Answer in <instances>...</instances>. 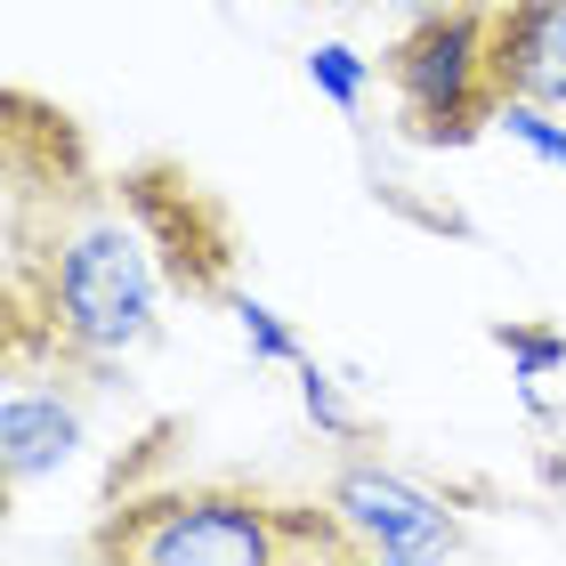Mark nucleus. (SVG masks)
I'll list each match as a JSON object with an SVG mask.
<instances>
[{
    "instance_id": "obj_1",
    "label": "nucleus",
    "mask_w": 566,
    "mask_h": 566,
    "mask_svg": "<svg viewBox=\"0 0 566 566\" xmlns=\"http://www.w3.org/2000/svg\"><path fill=\"white\" fill-rule=\"evenodd\" d=\"M154 227L130 187L97 195L82 170L57 195V211L9 227V365H57L106 380L154 340L163 316V268H154Z\"/></svg>"
},
{
    "instance_id": "obj_2",
    "label": "nucleus",
    "mask_w": 566,
    "mask_h": 566,
    "mask_svg": "<svg viewBox=\"0 0 566 566\" xmlns=\"http://www.w3.org/2000/svg\"><path fill=\"white\" fill-rule=\"evenodd\" d=\"M97 558L130 566H292V558H365L340 510H292L243 485H163L114 502L97 526Z\"/></svg>"
},
{
    "instance_id": "obj_3",
    "label": "nucleus",
    "mask_w": 566,
    "mask_h": 566,
    "mask_svg": "<svg viewBox=\"0 0 566 566\" xmlns=\"http://www.w3.org/2000/svg\"><path fill=\"white\" fill-rule=\"evenodd\" d=\"M389 90L413 146H470L510 106L494 65V0H453V9L405 24L389 49Z\"/></svg>"
},
{
    "instance_id": "obj_4",
    "label": "nucleus",
    "mask_w": 566,
    "mask_h": 566,
    "mask_svg": "<svg viewBox=\"0 0 566 566\" xmlns=\"http://www.w3.org/2000/svg\"><path fill=\"white\" fill-rule=\"evenodd\" d=\"M332 510H340V526L356 534V551L365 558H446L461 551V526L453 510L429 494V485L380 470V461H356V470L332 478Z\"/></svg>"
},
{
    "instance_id": "obj_5",
    "label": "nucleus",
    "mask_w": 566,
    "mask_h": 566,
    "mask_svg": "<svg viewBox=\"0 0 566 566\" xmlns=\"http://www.w3.org/2000/svg\"><path fill=\"white\" fill-rule=\"evenodd\" d=\"M494 65L510 97L566 114V0H494Z\"/></svg>"
},
{
    "instance_id": "obj_6",
    "label": "nucleus",
    "mask_w": 566,
    "mask_h": 566,
    "mask_svg": "<svg viewBox=\"0 0 566 566\" xmlns=\"http://www.w3.org/2000/svg\"><path fill=\"white\" fill-rule=\"evenodd\" d=\"M73 446H82L73 405L57 389H24V380H9V397H0V478H9V485L49 478V470L73 461Z\"/></svg>"
},
{
    "instance_id": "obj_7",
    "label": "nucleus",
    "mask_w": 566,
    "mask_h": 566,
    "mask_svg": "<svg viewBox=\"0 0 566 566\" xmlns=\"http://www.w3.org/2000/svg\"><path fill=\"white\" fill-rule=\"evenodd\" d=\"M307 82H316L340 114H356V106H365V90H373V73H365V57H356V49L316 41V49H307Z\"/></svg>"
},
{
    "instance_id": "obj_8",
    "label": "nucleus",
    "mask_w": 566,
    "mask_h": 566,
    "mask_svg": "<svg viewBox=\"0 0 566 566\" xmlns=\"http://www.w3.org/2000/svg\"><path fill=\"white\" fill-rule=\"evenodd\" d=\"M494 130H510L526 154H543L551 170H566V122H551V106H526V97H510L494 114Z\"/></svg>"
},
{
    "instance_id": "obj_9",
    "label": "nucleus",
    "mask_w": 566,
    "mask_h": 566,
    "mask_svg": "<svg viewBox=\"0 0 566 566\" xmlns=\"http://www.w3.org/2000/svg\"><path fill=\"white\" fill-rule=\"evenodd\" d=\"M300 405H307V421L332 429V437H365V421H356V413H348V397H340V380L316 373L307 356H300Z\"/></svg>"
},
{
    "instance_id": "obj_10",
    "label": "nucleus",
    "mask_w": 566,
    "mask_h": 566,
    "mask_svg": "<svg viewBox=\"0 0 566 566\" xmlns=\"http://www.w3.org/2000/svg\"><path fill=\"white\" fill-rule=\"evenodd\" d=\"M235 324H243V340H251V356H268V365H300V340L283 332V316L268 300H251V292H235Z\"/></svg>"
},
{
    "instance_id": "obj_11",
    "label": "nucleus",
    "mask_w": 566,
    "mask_h": 566,
    "mask_svg": "<svg viewBox=\"0 0 566 566\" xmlns=\"http://www.w3.org/2000/svg\"><path fill=\"white\" fill-rule=\"evenodd\" d=\"M494 340L510 348V365H518V380H543L566 365V340L558 332H526V324H494Z\"/></svg>"
},
{
    "instance_id": "obj_12",
    "label": "nucleus",
    "mask_w": 566,
    "mask_h": 566,
    "mask_svg": "<svg viewBox=\"0 0 566 566\" xmlns=\"http://www.w3.org/2000/svg\"><path fill=\"white\" fill-rule=\"evenodd\" d=\"M373 17H397V24H421V17H437V9H453V0H365Z\"/></svg>"
}]
</instances>
